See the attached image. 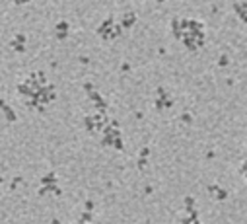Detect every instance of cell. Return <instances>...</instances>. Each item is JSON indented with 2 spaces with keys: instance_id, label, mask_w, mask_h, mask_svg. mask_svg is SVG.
Here are the masks:
<instances>
[{
  "instance_id": "ac0fdd59",
  "label": "cell",
  "mask_w": 247,
  "mask_h": 224,
  "mask_svg": "<svg viewBox=\"0 0 247 224\" xmlns=\"http://www.w3.org/2000/svg\"><path fill=\"white\" fill-rule=\"evenodd\" d=\"M14 41H16V43H20V45H25L27 37H25L24 33H16V35H14Z\"/></svg>"
},
{
  "instance_id": "ffe728a7",
  "label": "cell",
  "mask_w": 247,
  "mask_h": 224,
  "mask_svg": "<svg viewBox=\"0 0 247 224\" xmlns=\"http://www.w3.org/2000/svg\"><path fill=\"white\" fill-rule=\"evenodd\" d=\"M148 166V160H144V158H138V162H136V168L140 170V172H142V170Z\"/></svg>"
},
{
  "instance_id": "5b68a950",
  "label": "cell",
  "mask_w": 247,
  "mask_h": 224,
  "mask_svg": "<svg viewBox=\"0 0 247 224\" xmlns=\"http://www.w3.org/2000/svg\"><path fill=\"white\" fill-rule=\"evenodd\" d=\"M234 10L241 16V22H245V18H247V6H245V2H235L234 4Z\"/></svg>"
},
{
  "instance_id": "f546056e",
  "label": "cell",
  "mask_w": 247,
  "mask_h": 224,
  "mask_svg": "<svg viewBox=\"0 0 247 224\" xmlns=\"http://www.w3.org/2000/svg\"><path fill=\"white\" fill-rule=\"evenodd\" d=\"M4 105H6V99H4V98H0V109H2Z\"/></svg>"
},
{
  "instance_id": "44dd1931",
  "label": "cell",
  "mask_w": 247,
  "mask_h": 224,
  "mask_svg": "<svg viewBox=\"0 0 247 224\" xmlns=\"http://www.w3.org/2000/svg\"><path fill=\"white\" fill-rule=\"evenodd\" d=\"M218 189H220V185H218V183H210V185H208V193L212 195V197H214V193H216Z\"/></svg>"
},
{
  "instance_id": "52a82bcc",
  "label": "cell",
  "mask_w": 247,
  "mask_h": 224,
  "mask_svg": "<svg viewBox=\"0 0 247 224\" xmlns=\"http://www.w3.org/2000/svg\"><path fill=\"white\" fill-rule=\"evenodd\" d=\"M214 199H216L218 203H222V201H226V199H228V191L220 187V189L216 191V193H214Z\"/></svg>"
},
{
  "instance_id": "7c38bea8",
  "label": "cell",
  "mask_w": 247,
  "mask_h": 224,
  "mask_svg": "<svg viewBox=\"0 0 247 224\" xmlns=\"http://www.w3.org/2000/svg\"><path fill=\"white\" fill-rule=\"evenodd\" d=\"M8 45L12 47V49H14L16 53H25V45H20V43H16L14 39H10V41H8Z\"/></svg>"
},
{
  "instance_id": "6da1fadb",
  "label": "cell",
  "mask_w": 247,
  "mask_h": 224,
  "mask_svg": "<svg viewBox=\"0 0 247 224\" xmlns=\"http://www.w3.org/2000/svg\"><path fill=\"white\" fill-rule=\"evenodd\" d=\"M117 22L121 24V28L127 31L129 28H133V25L136 24V14H134V12H125V14H123V18L117 20Z\"/></svg>"
},
{
  "instance_id": "e0dca14e",
  "label": "cell",
  "mask_w": 247,
  "mask_h": 224,
  "mask_svg": "<svg viewBox=\"0 0 247 224\" xmlns=\"http://www.w3.org/2000/svg\"><path fill=\"white\" fill-rule=\"evenodd\" d=\"M82 90H84L86 94H90V92H93V90H96V86H93L90 80H88V82H84V84H82Z\"/></svg>"
},
{
  "instance_id": "7a4b0ae2",
  "label": "cell",
  "mask_w": 247,
  "mask_h": 224,
  "mask_svg": "<svg viewBox=\"0 0 247 224\" xmlns=\"http://www.w3.org/2000/svg\"><path fill=\"white\" fill-rule=\"evenodd\" d=\"M39 185H41V187H49V185H56V174H55V172H49V174H45L43 177H39Z\"/></svg>"
},
{
  "instance_id": "d4e9b609",
  "label": "cell",
  "mask_w": 247,
  "mask_h": 224,
  "mask_svg": "<svg viewBox=\"0 0 247 224\" xmlns=\"http://www.w3.org/2000/svg\"><path fill=\"white\" fill-rule=\"evenodd\" d=\"M78 61H80L82 65H88V62H90V58H88V57H84V55H80V57H78Z\"/></svg>"
},
{
  "instance_id": "603a6c76",
  "label": "cell",
  "mask_w": 247,
  "mask_h": 224,
  "mask_svg": "<svg viewBox=\"0 0 247 224\" xmlns=\"http://www.w3.org/2000/svg\"><path fill=\"white\" fill-rule=\"evenodd\" d=\"M47 193H49V187H39V191H37L39 197H43V195H47Z\"/></svg>"
},
{
  "instance_id": "4dcf8cb0",
  "label": "cell",
  "mask_w": 247,
  "mask_h": 224,
  "mask_svg": "<svg viewBox=\"0 0 247 224\" xmlns=\"http://www.w3.org/2000/svg\"><path fill=\"white\" fill-rule=\"evenodd\" d=\"M51 224H62V222L59 220V218H53V220H51Z\"/></svg>"
},
{
  "instance_id": "5bb4252c",
  "label": "cell",
  "mask_w": 247,
  "mask_h": 224,
  "mask_svg": "<svg viewBox=\"0 0 247 224\" xmlns=\"http://www.w3.org/2000/svg\"><path fill=\"white\" fill-rule=\"evenodd\" d=\"M228 65H230V57L222 53V55L218 57V66H222V68H224V66H228Z\"/></svg>"
},
{
  "instance_id": "4316f807",
  "label": "cell",
  "mask_w": 247,
  "mask_h": 224,
  "mask_svg": "<svg viewBox=\"0 0 247 224\" xmlns=\"http://www.w3.org/2000/svg\"><path fill=\"white\" fill-rule=\"evenodd\" d=\"M55 37H56V39H66V37H68V33H55Z\"/></svg>"
},
{
  "instance_id": "1f68e13d",
  "label": "cell",
  "mask_w": 247,
  "mask_h": 224,
  "mask_svg": "<svg viewBox=\"0 0 247 224\" xmlns=\"http://www.w3.org/2000/svg\"><path fill=\"white\" fill-rule=\"evenodd\" d=\"M2 181H4V177H2V175H0V183H2Z\"/></svg>"
},
{
  "instance_id": "30bf717a",
  "label": "cell",
  "mask_w": 247,
  "mask_h": 224,
  "mask_svg": "<svg viewBox=\"0 0 247 224\" xmlns=\"http://www.w3.org/2000/svg\"><path fill=\"white\" fill-rule=\"evenodd\" d=\"M111 146H115L117 150H121V152H123V150H125V142H123V138H121V136H113Z\"/></svg>"
},
{
  "instance_id": "8992f818",
  "label": "cell",
  "mask_w": 247,
  "mask_h": 224,
  "mask_svg": "<svg viewBox=\"0 0 247 224\" xmlns=\"http://www.w3.org/2000/svg\"><path fill=\"white\" fill-rule=\"evenodd\" d=\"M84 127H86L88 133H93V131H96V121L92 119V115H86V117H84Z\"/></svg>"
},
{
  "instance_id": "7402d4cb",
  "label": "cell",
  "mask_w": 247,
  "mask_h": 224,
  "mask_svg": "<svg viewBox=\"0 0 247 224\" xmlns=\"http://www.w3.org/2000/svg\"><path fill=\"white\" fill-rule=\"evenodd\" d=\"M154 107H156V111H162V109H164V101H162V99H154Z\"/></svg>"
},
{
  "instance_id": "cb8c5ba5",
  "label": "cell",
  "mask_w": 247,
  "mask_h": 224,
  "mask_svg": "<svg viewBox=\"0 0 247 224\" xmlns=\"http://www.w3.org/2000/svg\"><path fill=\"white\" fill-rule=\"evenodd\" d=\"M121 70H123V72H129V70H130V65H129L127 61H125L123 65H121Z\"/></svg>"
},
{
  "instance_id": "4fadbf2b",
  "label": "cell",
  "mask_w": 247,
  "mask_h": 224,
  "mask_svg": "<svg viewBox=\"0 0 247 224\" xmlns=\"http://www.w3.org/2000/svg\"><path fill=\"white\" fill-rule=\"evenodd\" d=\"M20 183H24V177L22 175H16V177L12 179V183H10V191H16V187H18Z\"/></svg>"
},
{
  "instance_id": "2e32d148",
  "label": "cell",
  "mask_w": 247,
  "mask_h": 224,
  "mask_svg": "<svg viewBox=\"0 0 247 224\" xmlns=\"http://www.w3.org/2000/svg\"><path fill=\"white\" fill-rule=\"evenodd\" d=\"M93 209H96V205H93L92 199H88L86 203H84V212H93Z\"/></svg>"
},
{
  "instance_id": "484cf974",
  "label": "cell",
  "mask_w": 247,
  "mask_h": 224,
  "mask_svg": "<svg viewBox=\"0 0 247 224\" xmlns=\"http://www.w3.org/2000/svg\"><path fill=\"white\" fill-rule=\"evenodd\" d=\"M144 193H146V195H152V193H154V187H152V185H146V187H144Z\"/></svg>"
},
{
  "instance_id": "f1b7e54d",
  "label": "cell",
  "mask_w": 247,
  "mask_h": 224,
  "mask_svg": "<svg viewBox=\"0 0 247 224\" xmlns=\"http://www.w3.org/2000/svg\"><path fill=\"white\" fill-rule=\"evenodd\" d=\"M35 109H37L39 113H45V105H37V107H35Z\"/></svg>"
},
{
  "instance_id": "277c9868",
  "label": "cell",
  "mask_w": 247,
  "mask_h": 224,
  "mask_svg": "<svg viewBox=\"0 0 247 224\" xmlns=\"http://www.w3.org/2000/svg\"><path fill=\"white\" fill-rule=\"evenodd\" d=\"M2 111H4V115H6V121H8V123H16V121H18V115H16V111L10 107L8 103L2 107Z\"/></svg>"
},
{
  "instance_id": "9a60e30c",
  "label": "cell",
  "mask_w": 247,
  "mask_h": 224,
  "mask_svg": "<svg viewBox=\"0 0 247 224\" xmlns=\"http://www.w3.org/2000/svg\"><path fill=\"white\" fill-rule=\"evenodd\" d=\"M88 99H90L92 103H97V101L101 99V94H99V92H96V90H93V92H90V94H88Z\"/></svg>"
},
{
  "instance_id": "d6986e66",
  "label": "cell",
  "mask_w": 247,
  "mask_h": 224,
  "mask_svg": "<svg viewBox=\"0 0 247 224\" xmlns=\"http://www.w3.org/2000/svg\"><path fill=\"white\" fill-rule=\"evenodd\" d=\"M148 156H150V148H148V146H142V148L138 150V158H144V160H146Z\"/></svg>"
},
{
  "instance_id": "ba28073f",
  "label": "cell",
  "mask_w": 247,
  "mask_h": 224,
  "mask_svg": "<svg viewBox=\"0 0 247 224\" xmlns=\"http://www.w3.org/2000/svg\"><path fill=\"white\" fill-rule=\"evenodd\" d=\"M179 121H181L183 125H193V115L189 113V111H185V113L179 115Z\"/></svg>"
},
{
  "instance_id": "83f0119b",
  "label": "cell",
  "mask_w": 247,
  "mask_h": 224,
  "mask_svg": "<svg viewBox=\"0 0 247 224\" xmlns=\"http://www.w3.org/2000/svg\"><path fill=\"white\" fill-rule=\"evenodd\" d=\"M245 170H247V164H245V162H241V170H239L241 175H245Z\"/></svg>"
},
{
  "instance_id": "3957f363",
  "label": "cell",
  "mask_w": 247,
  "mask_h": 224,
  "mask_svg": "<svg viewBox=\"0 0 247 224\" xmlns=\"http://www.w3.org/2000/svg\"><path fill=\"white\" fill-rule=\"evenodd\" d=\"M55 33H68V29H70V24H68V20H60V22L55 24Z\"/></svg>"
},
{
  "instance_id": "9c48e42d",
  "label": "cell",
  "mask_w": 247,
  "mask_h": 224,
  "mask_svg": "<svg viewBox=\"0 0 247 224\" xmlns=\"http://www.w3.org/2000/svg\"><path fill=\"white\" fill-rule=\"evenodd\" d=\"M183 203H185V211L187 209H195V197L193 195H185V199H183Z\"/></svg>"
},
{
  "instance_id": "8fae6325",
  "label": "cell",
  "mask_w": 247,
  "mask_h": 224,
  "mask_svg": "<svg viewBox=\"0 0 247 224\" xmlns=\"http://www.w3.org/2000/svg\"><path fill=\"white\" fill-rule=\"evenodd\" d=\"M93 220V215H92V212H82V215H80V220H78V222H80V224H90Z\"/></svg>"
}]
</instances>
